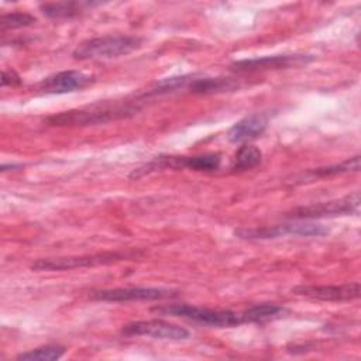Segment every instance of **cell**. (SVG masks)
<instances>
[{
  "mask_svg": "<svg viewBox=\"0 0 361 361\" xmlns=\"http://www.w3.org/2000/svg\"><path fill=\"white\" fill-rule=\"evenodd\" d=\"M141 45V38L133 35H104L80 42L72 52L76 59H100L127 55Z\"/></svg>",
  "mask_w": 361,
  "mask_h": 361,
  "instance_id": "cell-1",
  "label": "cell"
},
{
  "mask_svg": "<svg viewBox=\"0 0 361 361\" xmlns=\"http://www.w3.org/2000/svg\"><path fill=\"white\" fill-rule=\"evenodd\" d=\"M137 110L138 109L133 104L92 107L89 110H69L48 117L47 123L49 126H93L133 116L137 113Z\"/></svg>",
  "mask_w": 361,
  "mask_h": 361,
  "instance_id": "cell-2",
  "label": "cell"
},
{
  "mask_svg": "<svg viewBox=\"0 0 361 361\" xmlns=\"http://www.w3.org/2000/svg\"><path fill=\"white\" fill-rule=\"evenodd\" d=\"M154 310H157L159 313H165V314L185 317V319L193 320L196 323H202L206 326H214V327H231V326L244 323L243 316L238 313H234L231 310L199 307V306H190L186 303L166 305L164 307H155Z\"/></svg>",
  "mask_w": 361,
  "mask_h": 361,
  "instance_id": "cell-3",
  "label": "cell"
},
{
  "mask_svg": "<svg viewBox=\"0 0 361 361\" xmlns=\"http://www.w3.org/2000/svg\"><path fill=\"white\" fill-rule=\"evenodd\" d=\"M360 207V192H354L341 199L300 206L286 213V217L295 220H309L322 217H336L357 213Z\"/></svg>",
  "mask_w": 361,
  "mask_h": 361,
  "instance_id": "cell-4",
  "label": "cell"
},
{
  "mask_svg": "<svg viewBox=\"0 0 361 361\" xmlns=\"http://www.w3.org/2000/svg\"><path fill=\"white\" fill-rule=\"evenodd\" d=\"M327 233L329 230L324 226L313 223H289L255 228H238L234 231V234L243 240H269L286 234L302 237H320Z\"/></svg>",
  "mask_w": 361,
  "mask_h": 361,
  "instance_id": "cell-5",
  "label": "cell"
},
{
  "mask_svg": "<svg viewBox=\"0 0 361 361\" xmlns=\"http://www.w3.org/2000/svg\"><path fill=\"white\" fill-rule=\"evenodd\" d=\"M126 255L121 252H102L93 255H80V257H58V258H42L32 264L35 271H66L85 267H96L113 264L123 259Z\"/></svg>",
  "mask_w": 361,
  "mask_h": 361,
  "instance_id": "cell-6",
  "label": "cell"
},
{
  "mask_svg": "<svg viewBox=\"0 0 361 361\" xmlns=\"http://www.w3.org/2000/svg\"><path fill=\"white\" fill-rule=\"evenodd\" d=\"M123 333L127 336H148L159 340H185L189 337V331L178 324L165 320H140L128 323L123 327Z\"/></svg>",
  "mask_w": 361,
  "mask_h": 361,
  "instance_id": "cell-7",
  "label": "cell"
},
{
  "mask_svg": "<svg viewBox=\"0 0 361 361\" xmlns=\"http://www.w3.org/2000/svg\"><path fill=\"white\" fill-rule=\"evenodd\" d=\"M313 61L310 55H272V56H259L252 59L235 61L230 65V69L234 72H261V71H275L286 69L290 66L303 65Z\"/></svg>",
  "mask_w": 361,
  "mask_h": 361,
  "instance_id": "cell-8",
  "label": "cell"
},
{
  "mask_svg": "<svg viewBox=\"0 0 361 361\" xmlns=\"http://www.w3.org/2000/svg\"><path fill=\"white\" fill-rule=\"evenodd\" d=\"M292 293L326 302H348L360 298V283L344 285H300L292 289Z\"/></svg>",
  "mask_w": 361,
  "mask_h": 361,
  "instance_id": "cell-9",
  "label": "cell"
},
{
  "mask_svg": "<svg viewBox=\"0 0 361 361\" xmlns=\"http://www.w3.org/2000/svg\"><path fill=\"white\" fill-rule=\"evenodd\" d=\"M94 82V76L79 71H62L54 73L38 83V90L49 94H63L85 89Z\"/></svg>",
  "mask_w": 361,
  "mask_h": 361,
  "instance_id": "cell-10",
  "label": "cell"
},
{
  "mask_svg": "<svg viewBox=\"0 0 361 361\" xmlns=\"http://www.w3.org/2000/svg\"><path fill=\"white\" fill-rule=\"evenodd\" d=\"M93 299L104 302H130V300H157L175 298L176 290L165 288H116L93 292Z\"/></svg>",
  "mask_w": 361,
  "mask_h": 361,
  "instance_id": "cell-11",
  "label": "cell"
},
{
  "mask_svg": "<svg viewBox=\"0 0 361 361\" xmlns=\"http://www.w3.org/2000/svg\"><path fill=\"white\" fill-rule=\"evenodd\" d=\"M268 126L267 114H251L240 121H237L227 133V137L231 142H243L247 140H254L259 137Z\"/></svg>",
  "mask_w": 361,
  "mask_h": 361,
  "instance_id": "cell-12",
  "label": "cell"
},
{
  "mask_svg": "<svg viewBox=\"0 0 361 361\" xmlns=\"http://www.w3.org/2000/svg\"><path fill=\"white\" fill-rule=\"evenodd\" d=\"M235 87H238V83L230 78H192L186 89L197 94H212L228 92Z\"/></svg>",
  "mask_w": 361,
  "mask_h": 361,
  "instance_id": "cell-13",
  "label": "cell"
},
{
  "mask_svg": "<svg viewBox=\"0 0 361 361\" xmlns=\"http://www.w3.org/2000/svg\"><path fill=\"white\" fill-rule=\"evenodd\" d=\"M99 3L89 1H58V3H44L39 10L44 16L49 18H72L79 16L85 8L97 6Z\"/></svg>",
  "mask_w": 361,
  "mask_h": 361,
  "instance_id": "cell-14",
  "label": "cell"
},
{
  "mask_svg": "<svg viewBox=\"0 0 361 361\" xmlns=\"http://www.w3.org/2000/svg\"><path fill=\"white\" fill-rule=\"evenodd\" d=\"M261 159H262V152L255 145L244 144L235 152L231 169L234 172L250 171V169L255 168L257 165H259Z\"/></svg>",
  "mask_w": 361,
  "mask_h": 361,
  "instance_id": "cell-15",
  "label": "cell"
},
{
  "mask_svg": "<svg viewBox=\"0 0 361 361\" xmlns=\"http://www.w3.org/2000/svg\"><path fill=\"white\" fill-rule=\"evenodd\" d=\"M283 313V307L275 303H261V305H254L248 307L245 312L241 313L244 322L250 323H262L271 319L278 317L279 314Z\"/></svg>",
  "mask_w": 361,
  "mask_h": 361,
  "instance_id": "cell-16",
  "label": "cell"
},
{
  "mask_svg": "<svg viewBox=\"0 0 361 361\" xmlns=\"http://www.w3.org/2000/svg\"><path fill=\"white\" fill-rule=\"evenodd\" d=\"M360 169V157L355 155L350 159H345L340 164L336 165H329V166H320V168H314L306 172V176L310 178H324V176H333V175H338V173H344V172H357Z\"/></svg>",
  "mask_w": 361,
  "mask_h": 361,
  "instance_id": "cell-17",
  "label": "cell"
},
{
  "mask_svg": "<svg viewBox=\"0 0 361 361\" xmlns=\"http://www.w3.org/2000/svg\"><path fill=\"white\" fill-rule=\"evenodd\" d=\"M65 354V348L61 345H42L27 353H21L17 355V360L24 361H55L59 360Z\"/></svg>",
  "mask_w": 361,
  "mask_h": 361,
  "instance_id": "cell-18",
  "label": "cell"
},
{
  "mask_svg": "<svg viewBox=\"0 0 361 361\" xmlns=\"http://www.w3.org/2000/svg\"><path fill=\"white\" fill-rule=\"evenodd\" d=\"M34 23H35V17L31 16L30 13H24V11L4 13L0 17V28H1V31L27 27V25H31Z\"/></svg>",
  "mask_w": 361,
  "mask_h": 361,
  "instance_id": "cell-19",
  "label": "cell"
},
{
  "mask_svg": "<svg viewBox=\"0 0 361 361\" xmlns=\"http://www.w3.org/2000/svg\"><path fill=\"white\" fill-rule=\"evenodd\" d=\"M193 76H176V78H166L162 79L161 82L157 83V86L154 89H151L148 92V94H164V93H171L179 89H185L188 87L190 79Z\"/></svg>",
  "mask_w": 361,
  "mask_h": 361,
  "instance_id": "cell-20",
  "label": "cell"
},
{
  "mask_svg": "<svg viewBox=\"0 0 361 361\" xmlns=\"http://www.w3.org/2000/svg\"><path fill=\"white\" fill-rule=\"evenodd\" d=\"M21 79L14 71H3L1 72V86H16L20 85Z\"/></svg>",
  "mask_w": 361,
  "mask_h": 361,
  "instance_id": "cell-21",
  "label": "cell"
}]
</instances>
